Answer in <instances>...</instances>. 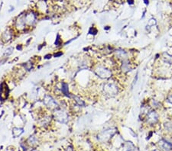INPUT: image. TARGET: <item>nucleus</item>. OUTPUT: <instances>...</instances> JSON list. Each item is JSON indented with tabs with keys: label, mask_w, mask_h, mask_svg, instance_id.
I'll use <instances>...</instances> for the list:
<instances>
[{
	"label": "nucleus",
	"mask_w": 172,
	"mask_h": 151,
	"mask_svg": "<svg viewBox=\"0 0 172 151\" xmlns=\"http://www.w3.org/2000/svg\"><path fill=\"white\" fill-rule=\"evenodd\" d=\"M53 117L61 124H67L69 120L68 114L64 110L59 108L55 109V111L53 113Z\"/></svg>",
	"instance_id": "f257e3e1"
},
{
	"label": "nucleus",
	"mask_w": 172,
	"mask_h": 151,
	"mask_svg": "<svg viewBox=\"0 0 172 151\" xmlns=\"http://www.w3.org/2000/svg\"><path fill=\"white\" fill-rule=\"evenodd\" d=\"M24 66H25V69L26 70H31L33 67V63H31V62H27Z\"/></svg>",
	"instance_id": "dca6fc26"
},
{
	"label": "nucleus",
	"mask_w": 172,
	"mask_h": 151,
	"mask_svg": "<svg viewBox=\"0 0 172 151\" xmlns=\"http://www.w3.org/2000/svg\"><path fill=\"white\" fill-rule=\"evenodd\" d=\"M151 105H155V107H157V105H158V102H156L155 100H151Z\"/></svg>",
	"instance_id": "aec40b11"
},
{
	"label": "nucleus",
	"mask_w": 172,
	"mask_h": 151,
	"mask_svg": "<svg viewBox=\"0 0 172 151\" xmlns=\"http://www.w3.org/2000/svg\"><path fill=\"white\" fill-rule=\"evenodd\" d=\"M116 132V129L115 128H109L106 130H103L102 132L99 133L98 135V140L100 142L104 143L106 142L111 138L113 136L114 134Z\"/></svg>",
	"instance_id": "20e7f679"
},
{
	"label": "nucleus",
	"mask_w": 172,
	"mask_h": 151,
	"mask_svg": "<svg viewBox=\"0 0 172 151\" xmlns=\"http://www.w3.org/2000/svg\"><path fill=\"white\" fill-rule=\"evenodd\" d=\"M160 146L163 148L165 151H170L172 150V144L171 143L168 142V141L162 140L160 141Z\"/></svg>",
	"instance_id": "9d476101"
},
{
	"label": "nucleus",
	"mask_w": 172,
	"mask_h": 151,
	"mask_svg": "<svg viewBox=\"0 0 172 151\" xmlns=\"http://www.w3.org/2000/svg\"><path fill=\"white\" fill-rule=\"evenodd\" d=\"M25 19L27 27H32L37 21V15L33 11L25 12Z\"/></svg>",
	"instance_id": "39448f33"
},
{
	"label": "nucleus",
	"mask_w": 172,
	"mask_h": 151,
	"mask_svg": "<svg viewBox=\"0 0 172 151\" xmlns=\"http://www.w3.org/2000/svg\"><path fill=\"white\" fill-rule=\"evenodd\" d=\"M17 49H18V50H21V46H20V47L18 46V47H17Z\"/></svg>",
	"instance_id": "5701e85b"
},
{
	"label": "nucleus",
	"mask_w": 172,
	"mask_h": 151,
	"mask_svg": "<svg viewBox=\"0 0 172 151\" xmlns=\"http://www.w3.org/2000/svg\"><path fill=\"white\" fill-rule=\"evenodd\" d=\"M121 69L123 73H127V72L130 71L131 68H130V64H129V62L127 59L122 60V66H121Z\"/></svg>",
	"instance_id": "9b49d317"
},
{
	"label": "nucleus",
	"mask_w": 172,
	"mask_h": 151,
	"mask_svg": "<svg viewBox=\"0 0 172 151\" xmlns=\"http://www.w3.org/2000/svg\"><path fill=\"white\" fill-rule=\"evenodd\" d=\"M15 26L17 29L19 30V31H24V30H25L27 26H26V22H25V13L21 14V15L17 17L15 22Z\"/></svg>",
	"instance_id": "0eeeda50"
},
{
	"label": "nucleus",
	"mask_w": 172,
	"mask_h": 151,
	"mask_svg": "<svg viewBox=\"0 0 172 151\" xmlns=\"http://www.w3.org/2000/svg\"><path fill=\"white\" fill-rule=\"evenodd\" d=\"M103 91L105 94L109 97H113L116 95L119 91L117 85L113 82H109L104 85Z\"/></svg>",
	"instance_id": "f03ea898"
},
{
	"label": "nucleus",
	"mask_w": 172,
	"mask_h": 151,
	"mask_svg": "<svg viewBox=\"0 0 172 151\" xmlns=\"http://www.w3.org/2000/svg\"><path fill=\"white\" fill-rule=\"evenodd\" d=\"M115 55L117 56L118 58L122 59V60L127 59V53L125 50H118L115 51Z\"/></svg>",
	"instance_id": "ddd939ff"
},
{
	"label": "nucleus",
	"mask_w": 172,
	"mask_h": 151,
	"mask_svg": "<svg viewBox=\"0 0 172 151\" xmlns=\"http://www.w3.org/2000/svg\"><path fill=\"white\" fill-rule=\"evenodd\" d=\"M158 120V115L157 114L155 111H150L147 114V117H146V121L147 123L150 124H155L156 122Z\"/></svg>",
	"instance_id": "6e6552de"
},
{
	"label": "nucleus",
	"mask_w": 172,
	"mask_h": 151,
	"mask_svg": "<svg viewBox=\"0 0 172 151\" xmlns=\"http://www.w3.org/2000/svg\"><path fill=\"white\" fill-rule=\"evenodd\" d=\"M43 103L47 108H48L50 109L55 110V109L58 108V105H57L56 100L50 95H44V99H43Z\"/></svg>",
	"instance_id": "423d86ee"
},
{
	"label": "nucleus",
	"mask_w": 172,
	"mask_h": 151,
	"mask_svg": "<svg viewBox=\"0 0 172 151\" xmlns=\"http://www.w3.org/2000/svg\"><path fill=\"white\" fill-rule=\"evenodd\" d=\"M92 32H93V34H96L97 33V30L93 27H91V28L90 29V32H89V33L92 34Z\"/></svg>",
	"instance_id": "a211bd4d"
},
{
	"label": "nucleus",
	"mask_w": 172,
	"mask_h": 151,
	"mask_svg": "<svg viewBox=\"0 0 172 151\" xmlns=\"http://www.w3.org/2000/svg\"><path fill=\"white\" fill-rule=\"evenodd\" d=\"M168 101L172 105V94H170L168 97Z\"/></svg>",
	"instance_id": "412c9836"
},
{
	"label": "nucleus",
	"mask_w": 172,
	"mask_h": 151,
	"mask_svg": "<svg viewBox=\"0 0 172 151\" xmlns=\"http://www.w3.org/2000/svg\"><path fill=\"white\" fill-rule=\"evenodd\" d=\"M153 151H160V150H153Z\"/></svg>",
	"instance_id": "b1692460"
},
{
	"label": "nucleus",
	"mask_w": 172,
	"mask_h": 151,
	"mask_svg": "<svg viewBox=\"0 0 172 151\" xmlns=\"http://www.w3.org/2000/svg\"><path fill=\"white\" fill-rule=\"evenodd\" d=\"M12 52H13V48L12 47H9V48H8L6 50V54L7 55H10V54H12Z\"/></svg>",
	"instance_id": "6ab92c4d"
},
{
	"label": "nucleus",
	"mask_w": 172,
	"mask_h": 151,
	"mask_svg": "<svg viewBox=\"0 0 172 151\" xmlns=\"http://www.w3.org/2000/svg\"><path fill=\"white\" fill-rule=\"evenodd\" d=\"M37 142H38V140H37V138H36L35 137V136H32L30 137L28 139V143L30 145H35L37 143Z\"/></svg>",
	"instance_id": "2eb2a0df"
},
{
	"label": "nucleus",
	"mask_w": 172,
	"mask_h": 151,
	"mask_svg": "<svg viewBox=\"0 0 172 151\" xmlns=\"http://www.w3.org/2000/svg\"><path fill=\"white\" fill-rule=\"evenodd\" d=\"M74 97V101H75V102L77 103V105H78V106H82V107H84V105H85V102H84V101L82 100V99H80L79 97H77V96H73Z\"/></svg>",
	"instance_id": "4468645a"
},
{
	"label": "nucleus",
	"mask_w": 172,
	"mask_h": 151,
	"mask_svg": "<svg viewBox=\"0 0 172 151\" xmlns=\"http://www.w3.org/2000/svg\"><path fill=\"white\" fill-rule=\"evenodd\" d=\"M165 128L168 130H172V123H171V122H168V123H166Z\"/></svg>",
	"instance_id": "f3484780"
},
{
	"label": "nucleus",
	"mask_w": 172,
	"mask_h": 151,
	"mask_svg": "<svg viewBox=\"0 0 172 151\" xmlns=\"http://www.w3.org/2000/svg\"><path fill=\"white\" fill-rule=\"evenodd\" d=\"M94 73L101 79H109L112 76V72L103 66H97L94 69Z\"/></svg>",
	"instance_id": "7ed1b4c3"
},
{
	"label": "nucleus",
	"mask_w": 172,
	"mask_h": 151,
	"mask_svg": "<svg viewBox=\"0 0 172 151\" xmlns=\"http://www.w3.org/2000/svg\"><path fill=\"white\" fill-rule=\"evenodd\" d=\"M12 36H13L12 32L10 29L6 30L4 33L2 34V40H3L4 42H6H6H8L11 39H12Z\"/></svg>",
	"instance_id": "1a4fd4ad"
},
{
	"label": "nucleus",
	"mask_w": 172,
	"mask_h": 151,
	"mask_svg": "<svg viewBox=\"0 0 172 151\" xmlns=\"http://www.w3.org/2000/svg\"><path fill=\"white\" fill-rule=\"evenodd\" d=\"M61 55H62V53H59V54H57L55 55V57H59V56H61Z\"/></svg>",
	"instance_id": "4be33fe9"
},
{
	"label": "nucleus",
	"mask_w": 172,
	"mask_h": 151,
	"mask_svg": "<svg viewBox=\"0 0 172 151\" xmlns=\"http://www.w3.org/2000/svg\"><path fill=\"white\" fill-rule=\"evenodd\" d=\"M68 90H69L68 84L64 82H61V91L64 95H66V96H69V92H68Z\"/></svg>",
	"instance_id": "f8f14e48"
}]
</instances>
